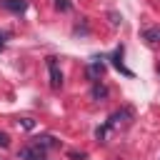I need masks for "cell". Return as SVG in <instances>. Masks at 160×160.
Returning a JSON list of instances; mask_svg holds the SVG:
<instances>
[{"instance_id": "1", "label": "cell", "mask_w": 160, "mask_h": 160, "mask_svg": "<svg viewBox=\"0 0 160 160\" xmlns=\"http://www.w3.org/2000/svg\"><path fill=\"white\" fill-rule=\"evenodd\" d=\"M18 158H20V160H45V148L38 145V142H32V145H28V148H20Z\"/></svg>"}, {"instance_id": "2", "label": "cell", "mask_w": 160, "mask_h": 160, "mask_svg": "<svg viewBox=\"0 0 160 160\" xmlns=\"http://www.w3.org/2000/svg\"><path fill=\"white\" fill-rule=\"evenodd\" d=\"M48 70H50V85L58 90L62 85V72L58 68V58H48Z\"/></svg>"}, {"instance_id": "7", "label": "cell", "mask_w": 160, "mask_h": 160, "mask_svg": "<svg viewBox=\"0 0 160 160\" xmlns=\"http://www.w3.org/2000/svg\"><path fill=\"white\" fill-rule=\"evenodd\" d=\"M35 142L42 145V148H52V145H55V138H52V135H40V138H35Z\"/></svg>"}, {"instance_id": "6", "label": "cell", "mask_w": 160, "mask_h": 160, "mask_svg": "<svg viewBox=\"0 0 160 160\" xmlns=\"http://www.w3.org/2000/svg\"><path fill=\"white\" fill-rule=\"evenodd\" d=\"M92 98H95V100L108 98V88H105V85H100V82H95V85H92Z\"/></svg>"}, {"instance_id": "10", "label": "cell", "mask_w": 160, "mask_h": 160, "mask_svg": "<svg viewBox=\"0 0 160 160\" xmlns=\"http://www.w3.org/2000/svg\"><path fill=\"white\" fill-rule=\"evenodd\" d=\"M68 158H72V160H85V152H68Z\"/></svg>"}, {"instance_id": "11", "label": "cell", "mask_w": 160, "mask_h": 160, "mask_svg": "<svg viewBox=\"0 0 160 160\" xmlns=\"http://www.w3.org/2000/svg\"><path fill=\"white\" fill-rule=\"evenodd\" d=\"M8 145H10V138L5 132H0V148H8Z\"/></svg>"}, {"instance_id": "4", "label": "cell", "mask_w": 160, "mask_h": 160, "mask_svg": "<svg viewBox=\"0 0 160 160\" xmlns=\"http://www.w3.org/2000/svg\"><path fill=\"white\" fill-rule=\"evenodd\" d=\"M8 10H12V12H22L25 8H28V0H5L2 2Z\"/></svg>"}, {"instance_id": "9", "label": "cell", "mask_w": 160, "mask_h": 160, "mask_svg": "<svg viewBox=\"0 0 160 160\" xmlns=\"http://www.w3.org/2000/svg\"><path fill=\"white\" fill-rule=\"evenodd\" d=\"M18 122H20L25 130H32V128H35V120H30V118H22V120H18Z\"/></svg>"}, {"instance_id": "3", "label": "cell", "mask_w": 160, "mask_h": 160, "mask_svg": "<svg viewBox=\"0 0 160 160\" xmlns=\"http://www.w3.org/2000/svg\"><path fill=\"white\" fill-rule=\"evenodd\" d=\"M102 75H105V62L95 60V62H90V65H88V78H90L92 82H98Z\"/></svg>"}, {"instance_id": "8", "label": "cell", "mask_w": 160, "mask_h": 160, "mask_svg": "<svg viewBox=\"0 0 160 160\" xmlns=\"http://www.w3.org/2000/svg\"><path fill=\"white\" fill-rule=\"evenodd\" d=\"M52 5H55L58 10H62V12H68V10H70V2H68V0H52Z\"/></svg>"}, {"instance_id": "5", "label": "cell", "mask_w": 160, "mask_h": 160, "mask_svg": "<svg viewBox=\"0 0 160 160\" xmlns=\"http://www.w3.org/2000/svg\"><path fill=\"white\" fill-rule=\"evenodd\" d=\"M142 38H145L148 42H160V28H150V30H145Z\"/></svg>"}]
</instances>
